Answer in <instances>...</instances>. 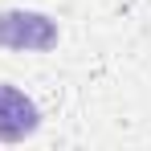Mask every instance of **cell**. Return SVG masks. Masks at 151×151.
Masks as SVG:
<instances>
[{
    "label": "cell",
    "instance_id": "cell-1",
    "mask_svg": "<svg viewBox=\"0 0 151 151\" xmlns=\"http://www.w3.org/2000/svg\"><path fill=\"white\" fill-rule=\"evenodd\" d=\"M57 21L37 8H4L0 12V49L8 53H45L57 45Z\"/></svg>",
    "mask_w": 151,
    "mask_h": 151
},
{
    "label": "cell",
    "instance_id": "cell-2",
    "mask_svg": "<svg viewBox=\"0 0 151 151\" xmlns=\"http://www.w3.org/2000/svg\"><path fill=\"white\" fill-rule=\"evenodd\" d=\"M41 110L25 90L0 82V143H25L29 135H37Z\"/></svg>",
    "mask_w": 151,
    "mask_h": 151
}]
</instances>
